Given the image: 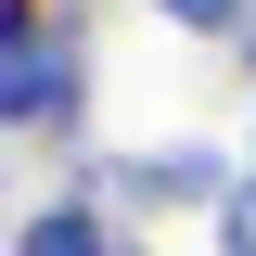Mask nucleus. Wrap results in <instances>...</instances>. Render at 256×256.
I'll use <instances>...</instances> for the list:
<instances>
[{"label": "nucleus", "instance_id": "nucleus-1", "mask_svg": "<svg viewBox=\"0 0 256 256\" xmlns=\"http://www.w3.org/2000/svg\"><path fill=\"white\" fill-rule=\"evenodd\" d=\"M77 128H90V38L38 26L26 52H0V141H52L77 166Z\"/></svg>", "mask_w": 256, "mask_h": 256}, {"label": "nucleus", "instance_id": "nucleus-2", "mask_svg": "<svg viewBox=\"0 0 256 256\" xmlns=\"http://www.w3.org/2000/svg\"><path fill=\"white\" fill-rule=\"evenodd\" d=\"M0 256H128V244H116V205H102L90 180H64L52 205L13 218V244H0Z\"/></svg>", "mask_w": 256, "mask_h": 256}, {"label": "nucleus", "instance_id": "nucleus-3", "mask_svg": "<svg viewBox=\"0 0 256 256\" xmlns=\"http://www.w3.org/2000/svg\"><path fill=\"white\" fill-rule=\"evenodd\" d=\"M154 26H180V38H205V52H230V38L256 26V0H154Z\"/></svg>", "mask_w": 256, "mask_h": 256}, {"label": "nucleus", "instance_id": "nucleus-4", "mask_svg": "<svg viewBox=\"0 0 256 256\" xmlns=\"http://www.w3.org/2000/svg\"><path fill=\"white\" fill-rule=\"evenodd\" d=\"M205 230H218V256H256V166L218 192V218H205Z\"/></svg>", "mask_w": 256, "mask_h": 256}, {"label": "nucleus", "instance_id": "nucleus-5", "mask_svg": "<svg viewBox=\"0 0 256 256\" xmlns=\"http://www.w3.org/2000/svg\"><path fill=\"white\" fill-rule=\"evenodd\" d=\"M38 26H52V0H0V52H26Z\"/></svg>", "mask_w": 256, "mask_h": 256}, {"label": "nucleus", "instance_id": "nucleus-6", "mask_svg": "<svg viewBox=\"0 0 256 256\" xmlns=\"http://www.w3.org/2000/svg\"><path fill=\"white\" fill-rule=\"evenodd\" d=\"M230 64H244V90H256V26H244V38H230Z\"/></svg>", "mask_w": 256, "mask_h": 256}, {"label": "nucleus", "instance_id": "nucleus-7", "mask_svg": "<svg viewBox=\"0 0 256 256\" xmlns=\"http://www.w3.org/2000/svg\"><path fill=\"white\" fill-rule=\"evenodd\" d=\"M13 218H26V205H13V180H0V244H13Z\"/></svg>", "mask_w": 256, "mask_h": 256}, {"label": "nucleus", "instance_id": "nucleus-8", "mask_svg": "<svg viewBox=\"0 0 256 256\" xmlns=\"http://www.w3.org/2000/svg\"><path fill=\"white\" fill-rule=\"evenodd\" d=\"M128 256H154V244H128Z\"/></svg>", "mask_w": 256, "mask_h": 256}, {"label": "nucleus", "instance_id": "nucleus-9", "mask_svg": "<svg viewBox=\"0 0 256 256\" xmlns=\"http://www.w3.org/2000/svg\"><path fill=\"white\" fill-rule=\"evenodd\" d=\"M244 166H256V154H244Z\"/></svg>", "mask_w": 256, "mask_h": 256}]
</instances>
